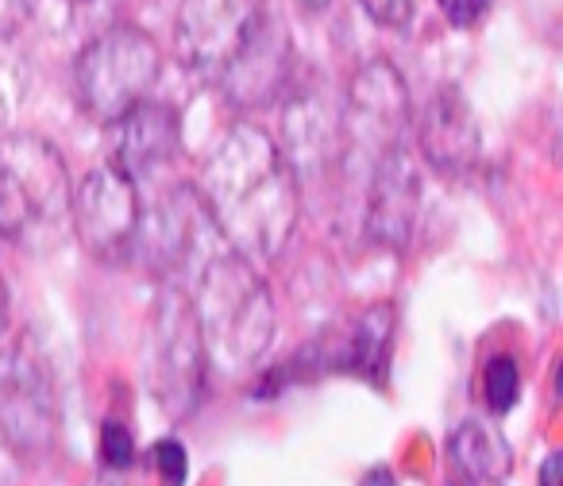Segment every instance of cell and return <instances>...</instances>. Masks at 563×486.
Here are the masks:
<instances>
[{
  "instance_id": "cell-1",
  "label": "cell",
  "mask_w": 563,
  "mask_h": 486,
  "mask_svg": "<svg viewBox=\"0 0 563 486\" xmlns=\"http://www.w3.org/2000/svg\"><path fill=\"white\" fill-rule=\"evenodd\" d=\"M201 201L220 240L247 263L282 252L298 224V178L263 128L235 120L201 166Z\"/></svg>"
},
{
  "instance_id": "cell-2",
  "label": "cell",
  "mask_w": 563,
  "mask_h": 486,
  "mask_svg": "<svg viewBox=\"0 0 563 486\" xmlns=\"http://www.w3.org/2000/svg\"><path fill=\"white\" fill-rule=\"evenodd\" d=\"M194 313L205 352L224 367H255L274 340V301L258 270L232 247L197 270Z\"/></svg>"
},
{
  "instance_id": "cell-3",
  "label": "cell",
  "mask_w": 563,
  "mask_h": 486,
  "mask_svg": "<svg viewBox=\"0 0 563 486\" xmlns=\"http://www.w3.org/2000/svg\"><path fill=\"white\" fill-rule=\"evenodd\" d=\"M163 70L158 43L135 24H112L86 43L74 66V89L81 109L101 124L124 120L135 104L151 101V89Z\"/></svg>"
},
{
  "instance_id": "cell-4",
  "label": "cell",
  "mask_w": 563,
  "mask_h": 486,
  "mask_svg": "<svg viewBox=\"0 0 563 486\" xmlns=\"http://www.w3.org/2000/svg\"><path fill=\"white\" fill-rule=\"evenodd\" d=\"M74 189L66 163L40 135L0 140V235L27 240L70 217Z\"/></svg>"
},
{
  "instance_id": "cell-5",
  "label": "cell",
  "mask_w": 563,
  "mask_h": 486,
  "mask_svg": "<svg viewBox=\"0 0 563 486\" xmlns=\"http://www.w3.org/2000/svg\"><path fill=\"white\" fill-rule=\"evenodd\" d=\"M409 128V89L406 78L386 58L360 66L347 86V104L340 112V155L347 163H363L367 174L386 155L406 147Z\"/></svg>"
},
{
  "instance_id": "cell-6",
  "label": "cell",
  "mask_w": 563,
  "mask_h": 486,
  "mask_svg": "<svg viewBox=\"0 0 563 486\" xmlns=\"http://www.w3.org/2000/svg\"><path fill=\"white\" fill-rule=\"evenodd\" d=\"M271 9V0H181L174 24L181 66L217 86V78L247 47Z\"/></svg>"
},
{
  "instance_id": "cell-7",
  "label": "cell",
  "mask_w": 563,
  "mask_h": 486,
  "mask_svg": "<svg viewBox=\"0 0 563 486\" xmlns=\"http://www.w3.org/2000/svg\"><path fill=\"white\" fill-rule=\"evenodd\" d=\"M205 336L194 301L181 290H166L151 321V383L170 413H189L201 401L205 386Z\"/></svg>"
},
{
  "instance_id": "cell-8",
  "label": "cell",
  "mask_w": 563,
  "mask_h": 486,
  "mask_svg": "<svg viewBox=\"0 0 563 486\" xmlns=\"http://www.w3.org/2000/svg\"><path fill=\"white\" fill-rule=\"evenodd\" d=\"M74 232H78L81 247L101 263H124L135 255V240H140V186L117 170V166H93L74 189L70 205Z\"/></svg>"
},
{
  "instance_id": "cell-9",
  "label": "cell",
  "mask_w": 563,
  "mask_h": 486,
  "mask_svg": "<svg viewBox=\"0 0 563 486\" xmlns=\"http://www.w3.org/2000/svg\"><path fill=\"white\" fill-rule=\"evenodd\" d=\"M0 440L16 455H43L55 444V390L27 344L0 352Z\"/></svg>"
},
{
  "instance_id": "cell-10",
  "label": "cell",
  "mask_w": 563,
  "mask_h": 486,
  "mask_svg": "<svg viewBox=\"0 0 563 486\" xmlns=\"http://www.w3.org/2000/svg\"><path fill=\"white\" fill-rule=\"evenodd\" d=\"M294 78V35L282 24L278 12H266L258 32L251 35L247 47L235 55V63L217 78L220 93L232 109L255 112L278 101Z\"/></svg>"
},
{
  "instance_id": "cell-11",
  "label": "cell",
  "mask_w": 563,
  "mask_h": 486,
  "mask_svg": "<svg viewBox=\"0 0 563 486\" xmlns=\"http://www.w3.org/2000/svg\"><path fill=\"white\" fill-rule=\"evenodd\" d=\"M417 143H421L424 163L440 174H467L478 163L483 132H478V120L471 112L463 89L440 86L429 97L421 124H417Z\"/></svg>"
},
{
  "instance_id": "cell-12",
  "label": "cell",
  "mask_w": 563,
  "mask_h": 486,
  "mask_svg": "<svg viewBox=\"0 0 563 486\" xmlns=\"http://www.w3.org/2000/svg\"><path fill=\"white\" fill-rule=\"evenodd\" d=\"M181 147V120L170 104L143 101L112 124V166L140 186L143 178L174 163Z\"/></svg>"
},
{
  "instance_id": "cell-13",
  "label": "cell",
  "mask_w": 563,
  "mask_h": 486,
  "mask_svg": "<svg viewBox=\"0 0 563 486\" xmlns=\"http://www.w3.org/2000/svg\"><path fill=\"white\" fill-rule=\"evenodd\" d=\"M421 212V174L409 151H394L371 170L367 189V232L386 247H406Z\"/></svg>"
},
{
  "instance_id": "cell-14",
  "label": "cell",
  "mask_w": 563,
  "mask_h": 486,
  "mask_svg": "<svg viewBox=\"0 0 563 486\" xmlns=\"http://www.w3.org/2000/svg\"><path fill=\"white\" fill-rule=\"evenodd\" d=\"M282 158L290 163L294 178H306L317 166H329L340 155V112H332V104L324 97L294 93L286 101V117H282Z\"/></svg>"
},
{
  "instance_id": "cell-15",
  "label": "cell",
  "mask_w": 563,
  "mask_h": 486,
  "mask_svg": "<svg viewBox=\"0 0 563 486\" xmlns=\"http://www.w3.org/2000/svg\"><path fill=\"white\" fill-rule=\"evenodd\" d=\"M394 347V306L390 301H378V306L363 309L360 321L352 324V336L344 347V367L355 375L371 378V383H383L386 363H390Z\"/></svg>"
},
{
  "instance_id": "cell-16",
  "label": "cell",
  "mask_w": 563,
  "mask_h": 486,
  "mask_svg": "<svg viewBox=\"0 0 563 486\" xmlns=\"http://www.w3.org/2000/svg\"><path fill=\"white\" fill-rule=\"evenodd\" d=\"M452 460L467 478L494 483L509 471V444L501 432L486 421H463L452 432Z\"/></svg>"
},
{
  "instance_id": "cell-17",
  "label": "cell",
  "mask_w": 563,
  "mask_h": 486,
  "mask_svg": "<svg viewBox=\"0 0 563 486\" xmlns=\"http://www.w3.org/2000/svg\"><path fill=\"white\" fill-rule=\"evenodd\" d=\"M483 394L490 413L498 417L517 406V398H521V371H517V363L509 355H490V363L483 371Z\"/></svg>"
},
{
  "instance_id": "cell-18",
  "label": "cell",
  "mask_w": 563,
  "mask_h": 486,
  "mask_svg": "<svg viewBox=\"0 0 563 486\" xmlns=\"http://www.w3.org/2000/svg\"><path fill=\"white\" fill-rule=\"evenodd\" d=\"M101 460H104V467H112V471H128L135 463V440L120 421H104Z\"/></svg>"
},
{
  "instance_id": "cell-19",
  "label": "cell",
  "mask_w": 563,
  "mask_h": 486,
  "mask_svg": "<svg viewBox=\"0 0 563 486\" xmlns=\"http://www.w3.org/2000/svg\"><path fill=\"white\" fill-rule=\"evenodd\" d=\"M151 460H155V471L163 478V486H186V475H189V460H186V448L178 444L174 437L158 440L151 448Z\"/></svg>"
},
{
  "instance_id": "cell-20",
  "label": "cell",
  "mask_w": 563,
  "mask_h": 486,
  "mask_svg": "<svg viewBox=\"0 0 563 486\" xmlns=\"http://www.w3.org/2000/svg\"><path fill=\"white\" fill-rule=\"evenodd\" d=\"M360 4H363V12L383 27H406L417 9V0H360Z\"/></svg>"
},
{
  "instance_id": "cell-21",
  "label": "cell",
  "mask_w": 563,
  "mask_h": 486,
  "mask_svg": "<svg viewBox=\"0 0 563 486\" xmlns=\"http://www.w3.org/2000/svg\"><path fill=\"white\" fill-rule=\"evenodd\" d=\"M20 97H24V74H20V66L0 51V120L12 117Z\"/></svg>"
},
{
  "instance_id": "cell-22",
  "label": "cell",
  "mask_w": 563,
  "mask_h": 486,
  "mask_svg": "<svg viewBox=\"0 0 563 486\" xmlns=\"http://www.w3.org/2000/svg\"><path fill=\"white\" fill-rule=\"evenodd\" d=\"M437 4L455 27H475L490 12L494 0H437Z\"/></svg>"
},
{
  "instance_id": "cell-23",
  "label": "cell",
  "mask_w": 563,
  "mask_h": 486,
  "mask_svg": "<svg viewBox=\"0 0 563 486\" xmlns=\"http://www.w3.org/2000/svg\"><path fill=\"white\" fill-rule=\"evenodd\" d=\"M32 12V0H0V40L12 35Z\"/></svg>"
},
{
  "instance_id": "cell-24",
  "label": "cell",
  "mask_w": 563,
  "mask_h": 486,
  "mask_svg": "<svg viewBox=\"0 0 563 486\" xmlns=\"http://www.w3.org/2000/svg\"><path fill=\"white\" fill-rule=\"evenodd\" d=\"M537 483H540V486H563V448H555V452H548V455H544Z\"/></svg>"
},
{
  "instance_id": "cell-25",
  "label": "cell",
  "mask_w": 563,
  "mask_h": 486,
  "mask_svg": "<svg viewBox=\"0 0 563 486\" xmlns=\"http://www.w3.org/2000/svg\"><path fill=\"white\" fill-rule=\"evenodd\" d=\"M360 486H398V478H394L390 467H371L367 475L360 478Z\"/></svg>"
},
{
  "instance_id": "cell-26",
  "label": "cell",
  "mask_w": 563,
  "mask_h": 486,
  "mask_svg": "<svg viewBox=\"0 0 563 486\" xmlns=\"http://www.w3.org/2000/svg\"><path fill=\"white\" fill-rule=\"evenodd\" d=\"M552 386H555V398H563V355L555 363V375H552Z\"/></svg>"
},
{
  "instance_id": "cell-27",
  "label": "cell",
  "mask_w": 563,
  "mask_h": 486,
  "mask_svg": "<svg viewBox=\"0 0 563 486\" xmlns=\"http://www.w3.org/2000/svg\"><path fill=\"white\" fill-rule=\"evenodd\" d=\"M298 4H306V9H324L329 0H298Z\"/></svg>"
}]
</instances>
